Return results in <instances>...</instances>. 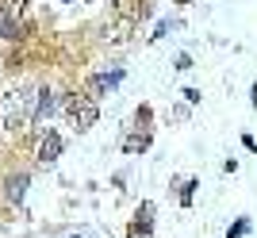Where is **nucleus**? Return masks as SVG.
<instances>
[{
    "label": "nucleus",
    "instance_id": "obj_1",
    "mask_svg": "<svg viewBox=\"0 0 257 238\" xmlns=\"http://www.w3.org/2000/svg\"><path fill=\"white\" fill-rule=\"evenodd\" d=\"M65 115H69V123H73V131H88L92 123H96L100 108L92 96H69V104H65Z\"/></svg>",
    "mask_w": 257,
    "mask_h": 238
},
{
    "label": "nucleus",
    "instance_id": "obj_2",
    "mask_svg": "<svg viewBox=\"0 0 257 238\" xmlns=\"http://www.w3.org/2000/svg\"><path fill=\"white\" fill-rule=\"evenodd\" d=\"M0 115H4V127H8V131H23V127H27V119H31V111H27V96L12 92V96L0 104Z\"/></svg>",
    "mask_w": 257,
    "mask_h": 238
},
{
    "label": "nucleus",
    "instance_id": "obj_3",
    "mask_svg": "<svg viewBox=\"0 0 257 238\" xmlns=\"http://www.w3.org/2000/svg\"><path fill=\"white\" fill-rule=\"evenodd\" d=\"M58 154H62V135H46L43 142H39V162L43 165H50V162H58Z\"/></svg>",
    "mask_w": 257,
    "mask_h": 238
},
{
    "label": "nucleus",
    "instance_id": "obj_4",
    "mask_svg": "<svg viewBox=\"0 0 257 238\" xmlns=\"http://www.w3.org/2000/svg\"><path fill=\"white\" fill-rule=\"evenodd\" d=\"M0 39H16V16L8 0H0Z\"/></svg>",
    "mask_w": 257,
    "mask_h": 238
},
{
    "label": "nucleus",
    "instance_id": "obj_5",
    "mask_svg": "<svg viewBox=\"0 0 257 238\" xmlns=\"http://www.w3.org/2000/svg\"><path fill=\"white\" fill-rule=\"evenodd\" d=\"M119 81H123V73H100V77H92V81H88V85H92V92H104V88H115Z\"/></svg>",
    "mask_w": 257,
    "mask_h": 238
},
{
    "label": "nucleus",
    "instance_id": "obj_6",
    "mask_svg": "<svg viewBox=\"0 0 257 238\" xmlns=\"http://www.w3.org/2000/svg\"><path fill=\"white\" fill-rule=\"evenodd\" d=\"M50 111H54V96H50V92H39V104H35V119L50 115Z\"/></svg>",
    "mask_w": 257,
    "mask_h": 238
},
{
    "label": "nucleus",
    "instance_id": "obj_7",
    "mask_svg": "<svg viewBox=\"0 0 257 238\" xmlns=\"http://www.w3.org/2000/svg\"><path fill=\"white\" fill-rule=\"evenodd\" d=\"M146 142H150V139H146V135H131V139H127V150H142Z\"/></svg>",
    "mask_w": 257,
    "mask_h": 238
},
{
    "label": "nucleus",
    "instance_id": "obj_8",
    "mask_svg": "<svg viewBox=\"0 0 257 238\" xmlns=\"http://www.w3.org/2000/svg\"><path fill=\"white\" fill-rule=\"evenodd\" d=\"M23 184H27V177H16V181L8 184V188H12V200H20V196H23Z\"/></svg>",
    "mask_w": 257,
    "mask_h": 238
},
{
    "label": "nucleus",
    "instance_id": "obj_9",
    "mask_svg": "<svg viewBox=\"0 0 257 238\" xmlns=\"http://www.w3.org/2000/svg\"><path fill=\"white\" fill-rule=\"evenodd\" d=\"M246 230H249V223H246V219H242V223H234V227H230V238H242V234H246Z\"/></svg>",
    "mask_w": 257,
    "mask_h": 238
}]
</instances>
